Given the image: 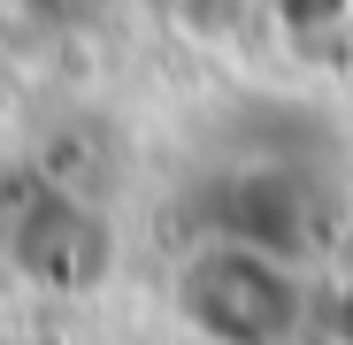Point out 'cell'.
<instances>
[{
    "label": "cell",
    "instance_id": "6da1fadb",
    "mask_svg": "<svg viewBox=\"0 0 353 345\" xmlns=\"http://www.w3.org/2000/svg\"><path fill=\"white\" fill-rule=\"evenodd\" d=\"M169 307L200 345H292L307 330V269L239 230H208L176 253Z\"/></svg>",
    "mask_w": 353,
    "mask_h": 345
}]
</instances>
